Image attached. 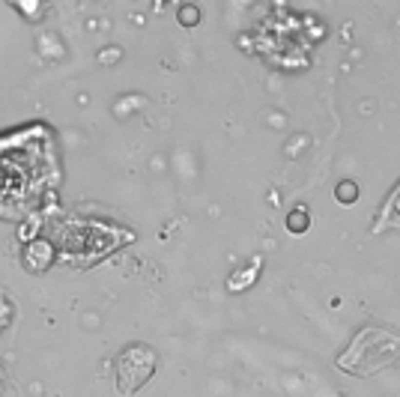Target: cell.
I'll return each instance as SVG.
<instances>
[{
    "label": "cell",
    "instance_id": "cell-1",
    "mask_svg": "<svg viewBox=\"0 0 400 397\" xmlns=\"http://www.w3.org/2000/svg\"><path fill=\"white\" fill-rule=\"evenodd\" d=\"M57 179V158L45 129L0 137V215L33 209Z\"/></svg>",
    "mask_w": 400,
    "mask_h": 397
},
{
    "label": "cell",
    "instance_id": "cell-2",
    "mask_svg": "<svg viewBox=\"0 0 400 397\" xmlns=\"http://www.w3.org/2000/svg\"><path fill=\"white\" fill-rule=\"evenodd\" d=\"M152 367H155V353L152 349H147V346L126 349L123 359H120V388L129 394L137 385H144L147 377L152 373Z\"/></svg>",
    "mask_w": 400,
    "mask_h": 397
},
{
    "label": "cell",
    "instance_id": "cell-3",
    "mask_svg": "<svg viewBox=\"0 0 400 397\" xmlns=\"http://www.w3.org/2000/svg\"><path fill=\"white\" fill-rule=\"evenodd\" d=\"M385 221H391V224H397L400 227V189H397V194L388 200V206H385Z\"/></svg>",
    "mask_w": 400,
    "mask_h": 397
},
{
    "label": "cell",
    "instance_id": "cell-4",
    "mask_svg": "<svg viewBox=\"0 0 400 397\" xmlns=\"http://www.w3.org/2000/svg\"><path fill=\"white\" fill-rule=\"evenodd\" d=\"M338 197H341V200H356V185H349V182H343L341 189H338Z\"/></svg>",
    "mask_w": 400,
    "mask_h": 397
},
{
    "label": "cell",
    "instance_id": "cell-5",
    "mask_svg": "<svg viewBox=\"0 0 400 397\" xmlns=\"http://www.w3.org/2000/svg\"><path fill=\"white\" fill-rule=\"evenodd\" d=\"M302 215H305V212H293V218H290V227H293V230H296V227H299V230L305 227V218H302Z\"/></svg>",
    "mask_w": 400,
    "mask_h": 397
}]
</instances>
